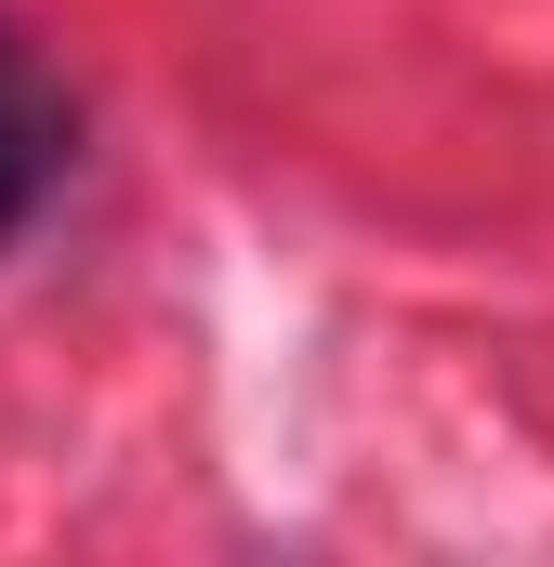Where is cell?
Instances as JSON below:
<instances>
[{"instance_id":"obj_1","label":"cell","mask_w":554,"mask_h":567,"mask_svg":"<svg viewBox=\"0 0 554 567\" xmlns=\"http://www.w3.org/2000/svg\"><path fill=\"white\" fill-rule=\"evenodd\" d=\"M66 158H80V93H66V80L40 66V40L0 13V251L53 212Z\"/></svg>"}]
</instances>
